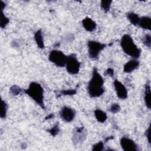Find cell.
Listing matches in <instances>:
<instances>
[{
  "label": "cell",
  "instance_id": "obj_14",
  "mask_svg": "<svg viewBox=\"0 0 151 151\" xmlns=\"http://www.w3.org/2000/svg\"><path fill=\"white\" fill-rule=\"evenodd\" d=\"M150 87L149 83H146L145 85V92H144V101L146 107L150 109L151 107V101H150Z\"/></svg>",
  "mask_w": 151,
  "mask_h": 151
},
{
  "label": "cell",
  "instance_id": "obj_13",
  "mask_svg": "<svg viewBox=\"0 0 151 151\" xmlns=\"http://www.w3.org/2000/svg\"><path fill=\"white\" fill-rule=\"evenodd\" d=\"M138 25L143 29L150 30L151 29V19L147 16H144L140 18Z\"/></svg>",
  "mask_w": 151,
  "mask_h": 151
},
{
  "label": "cell",
  "instance_id": "obj_5",
  "mask_svg": "<svg viewBox=\"0 0 151 151\" xmlns=\"http://www.w3.org/2000/svg\"><path fill=\"white\" fill-rule=\"evenodd\" d=\"M48 60L56 66L63 67L65 66L67 55L63 51L58 50H53L48 55Z\"/></svg>",
  "mask_w": 151,
  "mask_h": 151
},
{
  "label": "cell",
  "instance_id": "obj_1",
  "mask_svg": "<svg viewBox=\"0 0 151 151\" xmlns=\"http://www.w3.org/2000/svg\"><path fill=\"white\" fill-rule=\"evenodd\" d=\"M87 89L89 96L93 98L99 97L104 93V80L96 67L93 68L92 76L88 83Z\"/></svg>",
  "mask_w": 151,
  "mask_h": 151
},
{
  "label": "cell",
  "instance_id": "obj_26",
  "mask_svg": "<svg viewBox=\"0 0 151 151\" xmlns=\"http://www.w3.org/2000/svg\"><path fill=\"white\" fill-rule=\"evenodd\" d=\"M61 94L64 96H73L76 94L77 91L74 89L72 90H63L60 91Z\"/></svg>",
  "mask_w": 151,
  "mask_h": 151
},
{
  "label": "cell",
  "instance_id": "obj_20",
  "mask_svg": "<svg viewBox=\"0 0 151 151\" xmlns=\"http://www.w3.org/2000/svg\"><path fill=\"white\" fill-rule=\"evenodd\" d=\"M112 1H101L100 2L101 8L105 12H108L110 10Z\"/></svg>",
  "mask_w": 151,
  "mask_h": 151
},
{
  "label": "cell",
  "instance_id": "obj_17",
  "mask_svg": "<svg viewBox=\"0 0 151 151\" xmlns=\"http://www.w3.org/2000/svg\"><path fill=\"white\" fill-rule=\"evenodd\" d=\"M140 17H139L137 14L133 12H130L127 14V19L132 24L134 25H138L140 21Z\"/></svg>",
  "mask_w": 151,
  "mask_h": 151
},
{
  "label": "cell",
  "instance_id": "obj_6",
  "mask_svg": "<svg viewBox=\"0 0 151 151\" xmlns=\"http://www.w3.org/2000/svg\"><path fill=\"white\" fill-rule=\"evenodd\" d=\"M65 67L67 72L70 74H77L80 68V63L74 54L67 56Z\"/></svg>",
  "mask_w": 151,
  "mask_h": 151
},
{
  "label": "cell",
  "instance_id": "obj_4",
  "mask_svg": "<svg viewBox=\"0 0 151 151\" xmlns=\"http://www.w3.org/2000/svg\"><path fill=\"white\" fill-rule=\"evenodd\" d=\"M107 44L97 41H88L87 43V47L89 57L93 60L97 59L100 52L104 50Z\"/></svg>",
  "mask_w": 151,
  "mask_h": 151
},
{
  "label": "cell",
  "instance_id": "obj_12",
  "mask_svg": "<svg viewBox=\"0 0 151 151\" xmlns=\"http://www.w3.org/2000/svg\"><path fill=\"white\" fill-rule=\"evenodd\" d=\"M140 63L138 60L133 59L127 62L123 67V71L126 73H130L137 69L139 66Z\"/></svg>",
  "mask_w": 151,
  "mask_h": 151
},
{
  "label": "cell",
  "instance_id": "obj_15",
  "mask_svg": "<svg viewBox=\"0 0 151 151\" xmlns=\"http://www.w3.org/2000/svg\"><path fill=\"white\" fill-rule=\"evenodd\" d=\"M34 40L37 46L40 48L41 49L44 48L45 45H44V38H43V35H42L41 29H38L35 32L34 34Z\"/></svg>",
  "mask_w": 151,
  "mask_h": 151
},
{
  "label": "cell",
  "instance_id": "obj_21",
  "mask_svg": "<svg viewBox=\"0 0 151 151\" xmlns=\"http://www.w3.org/2000/svg\"><path fill=\"white\" fill-rule=\"evenodd\" d=\"M21 90V88L17 85H13L9 89L11 93L14 96H17L20 94Z\"/></svg>",
  "mask_w": 151,
  "mask_h": 151
},
{
  "label": "cell",
  "instance_id": "obj_19",
  "mask_svg": "<svg viewBox=\"0 0 151 151\" xmlns=\"http://www.w3.org/2000/svg\"><path fill=\"white\" fill-rule=\"evenodd\" d=\"M9 19L4 14L3 11H0V27L1 28H4L9 24Z\"/></svg>",
  "mask_w": 151,
  "mask_h": 151
},
{
  "label": "cell",
  "instance_id": "obj_8",
  "mask_svg": "<svg viewBox=\"0 0 151 151\" xmlns=\"http://www.w3.org/2000/svg\"><path fill=\"white\" fill-rule=\"evenodd\" d=\"M120 144L122 149L124 151H137V146L136 143L127 137H122L120 140Z\"/></svg>",
  "mask_w": 151,
  "mask_h": 151
},
{
  "label": "cell",
  "instance_id": "obj_10",
  "mask_svg": "<svg viewBox=\"0 0 151 151\" xmlns=\"http://www.w3.org/2000/svg\"><path fill=\"white\" fill-rule=\"evenodd\" d=\"M85 139L86 135L84 133V128L83 127H81L75 129L73 137V142L76 143H78L80 142H83Z\"/></svg>",
  "mask_w": 151,
  "mask_h": 151
},
{
  "label": "cell",
  "instance_id": "obj_29",
  "mask_svg": "<svg viewBox=\"0 0 151 151\" xmlns=\"http://www.w3.org/2000/svg\"><path fill=\"white\" fill-rule=\"evenodd\" d=\"M53 117H54V115H53L52 114H49L48 116L46 117L45 119H51V118Z\"/></svg>",
  "mask_w": 151,
  "mask_h": 151
},
{
  "label": "cell",
  "instance_id": "obj_18",
  "mask_svg": "<svg viewBox=\"0 0 151 151\" xmlns=\"http://www.w3.org/2000/svg\"><path fill=\"white\" fill-rule=\"evenodd\" d=\"M8 110V106L6 103L2 99L1 100V113L0 117L1 119H5L6 117V112Z\"/></svg>",
  "mask_w": 151,
  "mask_h": 151
},
{
  "label": "cell",
  "instance_id": "obj_11",
  "mask_svg": "<svg viewBox=\"0 0 151 151\" xmlns=\"http://www.w3.org/2000/svg\"><path fill=\"white\" fill-rule=\"evenodd\" d=\"M82 25L84 28L88 32L94 31L97 27L96 22L89 17H86L82 20Z\"/></svg>",
  "mask_w": 151,
  "mask_h": 151
},
{
  "label": "cell",
  "instance_id": "obj_22",
  "mask_svg": "<svg viewBox=\"0 0 151 151\" xmlns=\"http://www.w3.org/2000/svg\"><path fill=\"white\" fill-rule=\"evenodd\" d=\"M52 136H55L56 135H57L60 132V128L58 126V124H56L55 125H54L52 127H51V129H48L47 130Z\"/></svg>",
  "mask_w": 151,
  "mask_h": 151
},
{
  "label": "cell",
  "instance_id": "obj_2",
  "mask_svg": "<svg viewBox=\"0 0 151 151\" xmlns=\"http://www.w3.org/2000/svg\"><path fill=\"white\" fill-rule=\"evenodd\" d=\"M120 46L127 55L133 58H138L141 54V50L134 43L133 38L129 34H124L120 40Z\"/></svg>",
  "mask_w": 151,
  "mask_h": 151
},
{
  "label": "cell",
  "instance_id": "obj_23",
  "mask_svg": "<svg viewBox=\"0 0 151 151\" xmlns=\"http://www.w3.org/2000/svg\"><path fill=\"white\" fill-rule=\"evenodd\" d=\"M104 149V143L103 142H99L92 146V150L94 151H101Z\"/></svg>",
  "mask_w": 151,
  "mask_h": 151
},
{
  "label": "cell",
  "instance_id": "obj_28",
  "mask_svg": "<svg viewBox=\"0 0 151 151\" xmlns=\"http://www.w3.org/2000/svg\"><path fill=\"white\" fill-rule=\"evenodd\" d=\"M104 74L106 76H109L110 77H113L114 76V70L112 68H108Z\"/></svg>",
  "mask_w": 151,
  "mask_h": 151
},
{
  "label": "cell",
  "instance_id": "obj_27",
  "mask_svg": "<svg viewBox=\"0 0 151 151\" xmlns=\"http://www.w3.org/2000/svg\"><path fill=\"white\" fill-rule=\"evenodd\" d=\"M145 135L147 139V140H148V142L149 143H151V126L150 124V126H149V127L147 128V129L146 130V131L145 132Z\"/></svg>",
  "mask_w": 151,
  "mask_h": 151
},
{
  "label": "cell",
  "instance_id": "obj_16",
  "mask_svg": "<svg viewBox=\"0 0 151 151\" xmlns=\"http://www.w3.org/2000/svg\"><path fill=\"white\" fill-rule=\"evenodd\" d=\"M94 113L95 117L99 122L104 123L106 121V120L107 119V114L106 113V112L103 111V110H101L100 109H97L94 110Z\"/></svg>",
  "mask_w": 151,
  "mask_h": 151
},
{
  "label": "cell",
  "instance_id": "obj_9",
  "mask_svg": "<svg viewBox=\"0 0 151 151\" xmlns=\"http://www.w3.org/2000/svg\"><path fill=\"white\" fill-rule=\"evenodd\" d=\"M113 84L117 96L122 100L126 99L127 98V90L124 85L116 79L114 81Z\"/></svg>",
  "mask_w": 151,
  "mask_h": 151
},
{
  "label": "cell",
  "instance_id": "obj_7",
  "mask_svg": "<svg viewBox=\"0 0 151 151\" xmlns=\"http://www.w3.org/2000/svg\"><path fill=\"white\" fill-rule=\"evenodd\" d=\"M60 117L65 122H72L76 116L75 110L70 107L64 106L60 111Z\"/></svg>",
  "mask_w": 151,
  "mask_h": 151
},
{
  "label": "cell",
  "instance_id": "obj_25",
  "mask_svg": "<svg viewBox=\"0 0 151 151\" xmlns=\"http://www.w3.org/2000/svg\"><path fill=\"white\" fill-rule=\"evenodd\" d=\"M151 37L150 34H146L144 36L143 39V44L147 46V47H150V44H151Z\"/></svg>",
  "mask_w": 151,
  "mask_h": 151
},
{
  "label": "cell",
  "instance_id": "obj_24",
  "mask_svg": "<svg viewBox=\"0 0 151 151\" xmlns=\"http://www.w3.org/2000/svg\"><path fill=\"white\" fill-rule=\"evenodd\" d=\"M120 109L121 107L117 103H113L110 107V111L114 114L119 112Z\"/></svg>",
  "mask_w": 151,
  "mask_h": 151
},
{
  "label": "cell",
  "instance_id": "obj_3",
  "mask_svg": "<svg viewBox=\"0 0 151 151\" xmlns=\"http://www.w3.org/2000/svg\"><path fill=\"white\" fill-rule=\"evenodd\" d=\"M24 91L42 109H45L44 102V89L40 83L35 81L31 82L29 84L28 88L25 90Z\"/></svg>",
  "mask_w": 151,
  "mask_h": 151
}]
</instances>
